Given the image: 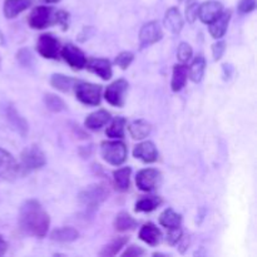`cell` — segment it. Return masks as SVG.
Instances as JSON below:
<instances>
[{"label":"cell","mask_w":257,"mask_h":257,"mask_svg":"<svg viewBox=\"0 0 257 257\" xmlns=\"http://www.w3.org/2000/svg\"><path fill=\"white\" fill-rule=\"evenodd\" d=\"M38 53L47 59H55L60 52L59 40L52 34H42L38 39Z\"/></svg>","instance_id":"9c48e42d"},{"label":"cell","mask_w":257,"mask_h":257,"mask_svg":"<svg viewBox=\"0 0 257 257\" xmlns=\"http://www.w3.org/2000/svg\"><path fill=\"white\" fill-rule=\"evenodd\" d=\"M20 228L28 235L44 237L50 226V217L38 201L28 200L20 207Z\"/></svg>","instance_id":"6da1fadb"},{"label":"cell","mask_w":257,"mask_h":257,"mask_svg":"<svg viewBox=\"0 0 257 257\" xmlns=\"http://www.w3.org/2000/svg\"><path fill=\"white\" fill-rule=\"evenodd\" d=\"M75 95L78 100L87 105H98L100 103L102 87L87 82H77L74 85Z\"/></svg>","instance_id":"5b68a950"},{"label":"cell","mask_w":257,"mask_h":257,"mask_svg":"<svg viewBox=\"0 0 257 257\" xmlns=\"http://www.w3.org/2000/svg\"><path fill=\"white\" fill-rule=\"evenodd\" d=\"M75 83H77V80L70 77H67L64 74H53L52 78H50V84H52V87H54L55 89L64 93L69 92L74 87Z\"/></svg>","instance_id":"f1b7e54d"},{"label":"cell","mask_w":257,"mask_h":257,"mask_svg":"<svg viewBox=\"0 0 257 257\" xmlns=\"http://www.w3.org/2000/svg\"><path fill=\"white\" fill-rule=\"evenodd\" d=\"M188 77V68L185 64H176L173 67L172 80H171V88L173 92H180L186 85Z\"/></svg>","instance_id":"44dd1931"},{"label":"cell","mask_w":257,"mask_h":257,"mask_svg":"<svg viewBox=\"0 0 257 257\" xmlns=\"http://www.w3.org/2000/svg\"><path fill=\"white\" fill-rule=\"evenodd\" d=\"M44 104L48 109L55 113L63 112V110H65V108H67L64 100H63L62 98L58 97V95L52 94V93H47V94L44 95Z\"/></svg>","instance_id":"1f68e13d"},{"label":"cell","mask_w":257,"mask_h":257,"mask_svg":"<svg viewBox=\"0 0 257 257\" xmlns=\"http://www.w3.org/2000/svg\"><path fill=\"white\" fill-rule=\"evenodd\" d=\"M128 131H130L131 136L135 140H145L146 137L150 136L152 127H151V124L147 120L137 119L131 123L130 127H128Z\"/></svg>","instance_id":"cb8c5ba5"},{"label":"cell","mask_w":257,"mask_h":257,"mask_svg":"<svg viewBox=\"0 0 257 257\" xmlns=\"http://www.w3.org/2000/svg\"><path fill=\"white\" fill-rule=\"evenodd\" d=\"M114 228L118 232H127V231H132L137 227V221L130 215V213L122 212L118 213L114 218Z\"/></svg>","instance_id":"603a6c76"},{"label":"cell","mask_w":257,"mask_h":257,"mask_svg":"<svg viewBox=\"0 0 257 257\" xmlns=\"http://www.w3.org/2000/svg\"><path fill=\"white\" fill-rule=\"evenodd\" d=\"M43 2L48 3V4H55V3H59L60 0H43Z\"/></svg>","instance_id":"f6af8a7d"},{"label":"cell","mask_w":257,"mask_h":257,"mask_svg":"<svg viewBox=\"0 0 257 257\" xmlns=\"http://www.w3.org/2000/svg\"><path fill=\"white\" fill-rule=\"evenodd\" d=\"M165 27L173 34H178L183 28V18L177 8H170L165 15Z\"/></svg>","instance_id":"d6986e66"},{"label":"cell","mask_w":257,"mask_h":257,"mask_svg":"<svg viewBox=\"0 0 257 257\" xmlns=\"http://www.w3.org/2000/svg\"><path fill=\"white\" fill-rule=\"evenodd\" d=\"M161 203H162V198L160 196H148V197L141 198L136 203L135 211L136 212H152Z\"/></svg>","instance_id":"83f0119b"},{"label":"cell","mask_w":257,"mask_h":257,"mask_svg":"<svg viewBox=\"0 0 257 257\" xmlns=\"http://www.w3.org/2000/svg\"><path fill=\"white\" fill-rule=\"evenodd\" d=\"M79 237V232L73 227H60L50 233V238L55 242L69 243Z\"/></svg>","instance_id":"7402d4cb"},{"label":"cell","mask_w":257,"mask_h":257,"mask_svg":"<svg viewBox=\"0 0 257 257\" xmlns=\"http://www.w3.org/2000/svg\"><path fill=\"white\" fill-rule=\"evenodd\" d=\"M131 173H132V168L131 167H123L113 172V180H114L115 188L118 191L125 192L130 188Z\"/></svg>","instance_id":"d4e9b609"},{"label":"cell","mask_w":257,"mask_h":257,"mask_svg":"<svg viewBox=\"0 0 257 257\" xmlns=\"http://www.w3.org/2000/svg\"><path fill=\"white\" fill-rule=\"evenodd\" d=\"M125 119L123 117H117L112 120L109 127L105 131V135L109 138H123L124 137Z\"/></svg>","instance_id":"4dcf8cb0"},{"label":"cell","mask_w":257,"mask_h":257,"mask_svg":"<svg viewBox=\"0 0 257 257\" xmlns=\"http://www.w3.org/2000/svg\"><path fill=\"white\" fill-rule=\"evenodd\" d=\"M162 175L156 168H145L141 170L136 176V185L143 192H151L161 185Z\"/></svg>","instance_id":"52a82bcc"},{"label":"cell","mask_w":257,"mask_h":257,"mask_svg":"<svg viewBox=\"0 0 257 257\" xmlns=\"http://www.w3.org/2000/svg\"><path fill=\"white\" fill-rule=\"evenodd\" d=\"M160 223L166 228L180 227L182 223V216L173 211L172 208H167L160 216Z\"/></svg>","instance_id":"4316f807"},{"label":"cell","mask_w":257,"mask_h":257,"mask_svg":"<svg viewBox=\"0 0 257 257\" xmlns=\"http://www.w3.org/2000/svg\"><path fill=\"white\" fill-rule=\"evenodd\" d=\"M178 242H180V252L185 253V251L188 248V245H190V238L183 237V236H182V237L180 238V241H178Z\"/></svg>","instance_id":"7bdbcfd3"},{"label":"cell","mask_w":257,"mask_h":257,"mask_svg":"<svg viewBox=\"0 0 257 257\" xmlns=\"http://www.w3.org/2000/svg\"><path fill=\"white\" fill-rule=\"evenodd\" d=\"M256 9V0H241L240 4H238V10L241 13H247L253 12Z\"/></svg>","instance_id":"ab89813d"},{"label":"cell","mask_w":257,"mask_h":257,"mask_svg":"<svg viewBox=\"0 0 257 257\" xmlns=\"http://www.w3.org/2000/svg\"><path fill=\"white\" fill-rule=\"evenodd\" d=\"M206 70V60L202 55H197L193 59L192 64H191L190 69H188V75H190L191 80L195 83H200L202 80L203 75H205Z\"/></svg>","instance_id":"484cf974"},{"label":"cell","mask_w":257,"mask_h":257,"mask_svg":"<svg viewBox=\"0 0 257 257\" xmlns=\"http://www.w3.org/2000/svg\"><path fill=\"white\" fill-rule=\"evenodd\" d=\"M68 19H69V14L64 10H58L55 12V24H59L63 27V30L68 29Z\"/></svg>","instance_id":"74e56055"},{"label":"cell","mask_w":257,"mask_h":257,"mask_svg":"<svg viewBox=\"0 0 257 257\" xmlns=\"http://www.w3.org/2000/svg\"><path fill=\"white\" fill-rule=\"evenodd\" d=\"M7 250H8V242L4 240V237L0 235V256L4 255V253L7 252Z\"/></svg>","instance_id":"ee69618b"},{"label":"cell","mask_w":257,"mask_h":257,"mask_svg":"<svg viewBox=\"0 0 257 257\" xmlns=\"http://www.w3.org/2000/svg\"><path fill=\"white\" fill-rule=\"evenodd\" d=\"M108 188L104 185H90L78 196V200L88 210H95L108 198Z\"/></svg>","instance_id":"7a4b0ae2"},{"label":"cell","mask_w":257,"mask_h":257,"mask_svg":"<svg viewBox=\"0 0 257 257\" xmlns=\"http://www.w3.org/2000/svg\"><path fill=\"white\" fill-rule=\"evenodd\" d=\"M0 63H2V57H0Z\"/></svg>","instance_id":"bcb514c9"},{"label":"cell","mask_w":257,"mask_h":257,"mask_svg":"<svg viewBox=\"0 0 257 257\" xmlns=\"http://www.w3.org/2000/svg\"><path fill=\"white\" fill-rule=\"evenodd\" d=\"M163 37V32L158 22H150L142 27L140 32V44L142 48H147L155 43L160 42Z\"/></svg>","instance_id":"8fae6325"},{"label":"cell","mask_w":257,"mask_h":257,"mask_svg":"<svg viewBox=\"0 0 257 257\" xmlns=\"http://www.w3.org/2000/svg\"><path fill=\"white\" fill-rule=\"evenodd\" d=\"M8 115H9L10 120L13 122V124L17 125V128L20 131V133L24 136L25 132H28V124L25 123V120L23 119L22 117H19V114H18L17 110H15L14 108H10L9 112H8Z\"/></svg>","instance_id":"d6a6232c"},{"label":"cell","mask_w":257,"mask_h":257,"mask_svg":"<svg viewBox=\"0 0 257 257\" xmlns=\"http://www.w3.org/2000/svg\"><path fill=\"white\" fill-rule=\"evenodd\" d=\"M19 173V165L13 155L0 148V178L12 180Z\"/></svg>","instance_id":"7c38bea8"},{"label":"cell","mask_w":257,"mask_h":257,"mask_svg":"<svg viewBox=\"0 0 257 257\" xmlns=\"http://www.w3.org/2000/svg\"><path fill=\"white\" fill-rule=\"evenodd\" d=\"M130 241V238L125 237V236H120V237L114 238L112 242L108 243L107 246L102 248V251L99 252V256H115Z\"/></svg>","instance_id":"f546056e"},{"label":"cell","mask_w":257,"mask_h":257,"mask_svg":"<svg viewBox=\"0 0 257 257\" xmlns=\"http://www.w3.org/2000/svg\"><path fill=\"white\" fill-rule=\"evenodd\" d=\"M198 3L196 0H187V5H186V19L188 23H195L198 15Z\"/></svg>","instance_id":"e575fe53"},{"label":"cell","mask_w":257,"mask_h":257,"mask_svg":"<svg viewBox=\"0 0 257 257\" xmlns=\"http://www.w3.org/2000/svg\"><path fill=\"white\" fill-rule=\"evenodd\" d=\"M133 156L145 163H153L157 161L158 151L155 143L151 142V141H145V142L136 146L135 150H133Z\"/></svg>","instance_id":"5bb4252c"},{"label":"cell","mask_w":257,"mask_h":257,"mask_svg":"<svg viewBox=\"0 0 257 257\" xmlns=\"http://www.w3.org/2000/svg\"><path fill=\"white\" fill-rule=\"evenodd\" d=\"M231 19V10L222 12L220 17L216 18L212 23H210V34L215 39H221L227 30L228 23Z\"/></svg>","instance_id":"e0dca14e"},{"label":"cell","mask_w":257,"mask_h":257,"mask_svg":"<svg viewBox=\"0 0 257 257\" xmlns=\"http://www.w3.org/2000/svg\"><path fill=\"white\" fill-rule=\"evenodd\" d=\"M143 255H146V251L143 250L142 247L132 245V246H130V247H128L124 252H123L122 256L127 257V256H143Z\"/></svg>","instance_id":"60d3db41"},{"label":"cell","mask_w":257,"mask_h":257,"mask_svg":"<svg viewBox=\"0 0 257 257\" xmlns=\"http://www.w3.org/2000/svg\"><path fill=\"white\" fill-rule=\"evenodd\" d=\"M226 50V43L225 42H217L212 45V54H213V59L215 60H220L222 58L223 53Z\"/></svg>","instance_id":"f35d334b"},{"label":"cell","mask_w":257,"mask_h":257,"mask_svg":"<svg viewBox=\"0 0 257 257\" xmlns=\"http://www.w3.org/2000/svg\"><path fill=\"white\" fill-rule=\"evenodd\" d=\"M128 90V83L124 79H118L107 87L104 92V98L109 104L114 107H123L124 95Z\"/></svg>","instance_id":"ba28073f"},{"label":"cell","mask_w":257,"mask_h":257,"mask_svg":"<svg viewBox=\"0 0 257 257\" xmlns=\"http://www.w3.org/2000/svg\"><path fill=\"white\" fill-rule=\"evenodd\" d=\"M30 5L32 0H5L3 10L7 19H14L20 13L27 10Z\"/></svg>","instance_id":"ac0fdd59"},{"label":"cell","mask_w":257,"mask_h":257,"mask_svg":"<svg viewBox=\"0 0 257 257\" xmlns=\"http://www.w3.org/2000/svg\"><path fill=\"white\" fill-rule=\"evenodd\" d=\"M103 160L112 166H120L127 160V147L120 141H108L100 146Z\"/></svg>","instance_id":"3957f363"},{"label":"cell","mask_w":257,"mask_h":257,"mask_svg":"<svg viewBox=\"0 0 257 257\" xmlns=\"http://www.w3.org/2000/svg\"><path fill=\"white\" fill-rule=\"evenodd\" d=\"M167 230L168 232H167V236H166V241H167V243L171 246L177 245L180 238L182 237V230H181V227L167 228Z\"/></svg>","instance_id":"8d00e7d4"},{"label":"cell","mask_w":257,"mask_h":257,"mask_svg":"<svg viewBox=\"0 0 257 257\" xmlns=\"http://www.w3.org/2000/svg\"><path fill=\"white\" fill-rule=\"evenodd\" d=\"M133 59H135V55H133V53L122 52V53H119L117 57H115L114 62H115V64L120 68V69L124 70L130 67L131 63L133 62Z\"/></svg>","instance_id":"d590c367"},{"label":"cell","mask_w":257,"mask_h":257,"mask_svg":"<svg viewBox=\"0 0 257 257\" xmlns=\"http://www.w3.org/2000/svg\"><path fill=\"white\" fill-rule=\"evenodd\" d=\"M17 58H18V60L20 62V64L29 65L30 60H32V54H30L29 49H22V50H19V53H18Z\"/></svg>","instance_id":"b9f144b4"},{"label":"cell","mask_w":257,"mask_h":257,"mask_svg":"<svg viewBox=\"0 0 257 257\" xmlns=\"http://www.w3.org/2000/svg\"><path fill=\"white\" fill-rule=\"evenodd\" d=\"M192 48H191V45L188 44V43H180V45H178V49H177V57H178V60H180L181 63H187L188 60L192 58Z\"/></svg>","instance_id":"836d02e7"},{"label":"cell","mask_w":257,"mask_h":257,"mask_svg":"<svg viewBox=\"0 0 257 257\" xmlns=\"http://www.w3.org/2000/svg\"><path fill=\"white\" fill-rule=\"evenodd\" d=\"M28 23L34 29H44L55 24V12L50 7H37L32 10Z\"/></svg>","instance_id":"8992f818"},{"label":"cell","mask_w":257,"mask_h":257,"mask_svg":"<svg viewBox=\"0 0 257 257\" xmlns=\"http://www.w3.org/2000/svg\"><path fill=\"white\" fill-rule=\"evenodd\" d=\"M85 67L88 68V70L102 78L103 80H108L112 78V64L108 59L93 58L89 62H87Z\"/></svg>","instance_id":"9a60e30c"},{"label":"cell","mask_w":257,"mask_h":257,"mask_svg":"<svg viewBox=\"0 0 257 257\" xmlns=\"http://www.w3.org/2000/svg\"><path fill=\"white\" fill-rule=\"evenodd\" d=\"M110 120V114L109 112L104 109H99L97 112H93L85 118L84 125L88 128V130L97 131L100 130L102 127H104L108 122Z\"/></svg>","instance_id":"ffe728a7"},{"label":"cell","mask_w":257,"mask_h":257,"mask_svg":"<svg viewBox=\"0 0 257 257\" xmlns=\"http://www.w3.org/2000/svg\"><path fill=\"white\" fill-rule=\"evenodd\" d=\"M138 237L143 241V242L148 243L151 246H156L161 242L162 240V233H161L160 228L152 222H148L142 226L140 230Z\"/></svg>","instance_id":"2e32d148"},{"label":"cell","mask_w":257,"mask_h":257,"mask_svg":"<svg viewBox=\"0 0 257 257\" xmlns=\"http://www.w3.org/2000/svg\"><path fill=\"white\" fill-rule=\"evenodd\" d=\"M45 163H47V160H45V155L43 153V151L37 146H32L23 151L22 156H20L19 172L29 173L32 171L42 168Z\"/></svg>","instance_id":"277c9868"},{"label":"cell","mask_w":257,"mask_h":257,"mask_svg":"<svg viewBox=\"0 0 257 257\" xmlns=\"http://www.w3.org/2000/svg\"><path fill=\"white\" fill-rule=\"evenodd\" d=\"M63 59L69 64V67L74 70H80L83 68H85L87 64V57L84 55V53L79 49L78 47H75L74 44H67L63 47L62 52Z\"/></svg>","instance_id":"30bf717a"},{"label":"cell","mask_w":257,"mask_h":257,"mask_svg":"<svg viewBox=\"0 0 257 257\" xmlns=\"http://www.w3.org/2000/svg\"><path fill=\"white\" fill-rule=\"evenodd\" d=\"M223 12V7L220 2H216V0H208L205 2L203 4H201L198 7V15L201 22L206 23V24H210L212 23L216 18L220 17L221 13Z\"/></svg>","instance_id":"4fadbf2b"}]
</instances>
